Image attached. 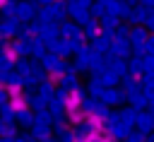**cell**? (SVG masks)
<instances>
[{"mask_svg": "<svg viewBox=\"0 0 154 142\" xmlns=\"http://www.w3.org/2000/svg\"><path fill=\"white\" fill-rule=\"evenodd\" d=\"M65 113L70 116L72 123L84 120V113H82V96H79L77 89H70V91L65 94Z\"/></svg>", "mask_w": 154, "mask_h": 142, "instance_id": "cell-1", "label": "cell"}, {"mask_svg": "<svg viewBox=\"0 0 154 142\" xmlns=\"http://www.w3.org/2000/svg\"><path fill=\"white\" fill-rule=\"evenodd\" d=\"M2 58H5L10 65H17V63H19V51H17V46H5V48H2Z\"/></svg>", "mask_w": 154, "mask_h": 142, "instance_id": "cell-2", "label": "cell"}, {"mask_svg": "<svg viewBox=\"0 0 154 142\" xmlns=\"http://www.w3.org/2000/svg\"><path fill=\"white\" fill-rule=\"evenodd\" d=\"M58 77H60V72H58V70H53V72H51V75H48V79H51V82H55V79H58Z\"/></svg>", "mask_w": 154, "mask_h": 142, "instance_id": "cell-3", "label": "cell"}, {"mask_svg": "<svg viewBox=\"0 0 154 142\" xmlns=\"http://www.w3.org/2000/svg\"><path fill=\"white\" fill-rule=\"evenodd\" d=\"M5 5H7V0H0V7H5Z\"/></svg>", "mask_w": 154, "mask_h": 142, "instance_id": "cell-4", "label": "cell"}, {"mask_svg": "<svg viewBox=\"0 0 154 142\" xmlns=\"http://www.w3.org/2000/svg\"><path fill=\"white\" fill-rule=\"evenodd\" d=\"M53 2H60V0H53Z\"/></svg>", "mask_w": 154, "mask_h": 142, "instance_id": "cell-5", "label": "cell"}]
</instances>
